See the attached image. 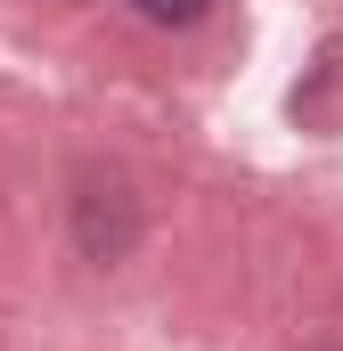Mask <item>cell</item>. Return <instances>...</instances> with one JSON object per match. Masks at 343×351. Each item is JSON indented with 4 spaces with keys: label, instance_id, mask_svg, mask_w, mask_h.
Wrapping results in <instances>:
<instances>
[{
    "label": "cell",
    "instance_id": "1",
    "mask_svg": "<svg viewBox=\"0 0 343 351\" xmlns=\"http://www.w3.org/2000/svg\"><path fill=\"white\" fill-rule=\"evenodd\" d=\"M204 8H213V0H139V16H147V25H196Z\"/></svg>",
    "mask_w": 343,
    "mask_h": 351
}]
</instances>
